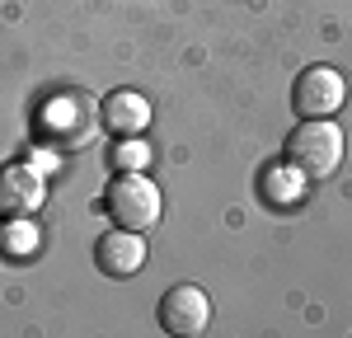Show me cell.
<instances>
[{
	"label": "cell",
	"mask_w": 352,
	"mask_h": 338,
	"mask_svg": "<svg viewBox=\"0 0 352 338\" xmlns=\"http://www.w3.org/2000/svg\"><path fill=\"white\" fill-rule=\"evenodd\" d=\"M99 127H104V113H99V104L85 89H61L38 113V132L56 150H85L99 137Z\"/></svg>",
	"instance_id": "cell-1"
},
{
	"label": "cell",
	"mask_w": 352,
	"mask_h": 338,
	"mask_svg": "<svg viewBox=\"0 0 352 338\" xmlns=\"http://www.w3.org/2000/svg\"><path fill=\"white\" fill-rule=\"evenodd\" d=\"M343 150H348V141H343V132L329 117H305L287 137V160L305 179H333L343 169Z\"/></svg>",
	"instance_id": "cell-2"
},
{
	"label": "cell",
	"mask_w": 352,
	"mask_h": 338,
	"mask_svg": "<svg viewBox=\"0 0 352 338\" xmlns=\"http://www.w3.org/2000/svg\"><path fill=\"white\" fill-rule=\"evenodd\" d=\"M104 207H109V216L118 225H127V230H151V225L160 221V188L146 179V174H118L109 183V193H104Z\"/></svg>",
	"instance_id": "cell-3"
},
{
	"label": "cell",
	"mask_w": 352,
	"mask_h": 338,
	"mask_svg": "<svg viewBox=\"0 0 352 338\" xmlns=\"http://www.w3.org/2000/svg\"><path fill=\"white\" fill-rule=\"evenodd\" d=\"M348 99V80L333 66H305L292 84V109L300 117H333Z\"/></svg>",
	"instance_id": "cell-4"
},
{
	"label": "cell",
	"mask_w": 352,
	"mask_h": 338,
	"mask_svg": "<svg viewBox=\"0 0 352 338\" xmlns=\"http://www.w3.org/2000/svg\"><path fill=\"white\" fill-rule=\"evenodd\" d=\"M160 324L164 334H179V338H192L202 334L207 324H212V301H207V291L202 286H169L160 301Z\"/></svg>",
	"instance_id": "cell-5"
},
{
	"label": "cell",
	"mask_w": 352,
	"mask_h": 338,
	"mask_svg": "<svg viewBox=\"0 0 352 338\" xmlns=\"http://www.w3.org/2000/svg\"><path fill=\"white\" fill-rule=\"evenodd\" d=\"M47 202V179L33 165H5L0 169V216H33L38 207Z\"/></svg>",
	"instance_id": "cell-6"
},
{
	"label": "cell",
	"mask_w": 352,
	"mask_h": 338,
	"mask_svg": "<svg viewBox=\"0 0 352 338\" xmlns=\"http://www.w3.org/2000/svg\"><path fill=\"white\" fill-rule=\"evenodd\" d=\"M94 263H99L104 278H136L146 268V240H141V230L118 225L113 235H104L94 245Z\"/></svg>",
	"instance_id": "cell-7"
},
{
	"label": "cell",
	"mask_w": 352,
	"mask_h": 338,
	"mask_svg": "<svg viewBox=\"0 0 352 338\" xmlns=\"http://www.w3.org/2000/svg\"><path fill=\"white\" fill-rule=\"evenodd\" d=\"M104 127H109L113 137H141L146 127H151V104L136 94V89H118V94H109L104 99Z\"/></svg>",
	"instance_id": "cell-8"
},
{
	"label": "cell",
	"mask_w": 352,
	"mask_h": 338,
	"mask_svg": "<svg viewBox=\"0 0 352 338\" xmlns=\"http://www.w3.org/2000/svg\"><path fill=\"white\" fill-rule=\"evenodd\" d=\"M305 174H300L292 160H277V165H268L263 174H258V197L268 202L272 212H287V207H296L300 197H305Z\"/></svg>",
	"instance_id": "cell-9"
},
{
	"label": "cell",
	"mask_w": 352,
	"mask_h": 338,
	"mask_svg": "<svg viewBox=\"0 0 352 338\" xmlns=\"http://www.w3.org/2000/svg\"><path fill=\"white\" fill-rule=\"evenodd\" d=\"M0 245L10 258H24V254L38 249V230H33V216H10L5 230H0Z\"/></svg>",
	"instance_id": "cell-10"
},
{
	"label": "cell",
	"mask_w": 352,
	"mask_h": 338,
	"mask_svg": "<svg viewBox=\"0 0 352 338\" xmlns=\"http://www.w3.org/2000/svg\"><path fill=\"white\" fill-rule=\"evenodd\" d=\"M118 165H122V169H141V165H146V146H141V137H127L122 155H118Z\"/></svg>",
	"instance_id": "cell-11"
}]
</instances>
